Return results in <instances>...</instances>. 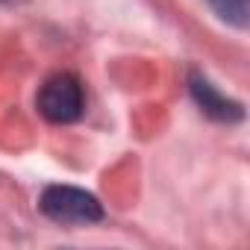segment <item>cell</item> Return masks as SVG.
Listing matches in <instances>:
<instances>
[{"label": "cell", "instance_id": "3957f363", "mask_svg": "<svg viewBox=\"0 0 250 250\" xmlns=\"http://www.w3.org/2000/svg\"><path fill=\"white\" fill-rule=\"evenodd\" d=\"M188 91H191V97H194V103L200 106V112L203 115H209L212 121H221V124H235V121H241L244 118V109H241V103H235L232 97H227V94H221L200 71H191L188 74Z\"/></svg>", "mask_w": 250, "mask_h": 250}, {"label": "cell", "instance_id": "7a4b0ae2", "mask_svg": "<svg viewBox=\"0 0 250 250\" xmlns=\"http://www.w3.org/2000/svg\"><path fill=\"white\" fill-rule=\"evenodd\" d=\"M36 106L42 112L44 121L50 124H74L83 118L85 112V91H83V83L62 71V74H53L50 80H44V85L39 88V97H36Z\"/></svg>", "mask_w": 250, "mask_h": 250}, {"label": "cell", "instance_id": "6da1fadb", "mask_svg": "<svg viewBox=\"0 0 250 250\" xmlns=\"http://www.w3.org/2000/svg\"><path fill=\"white\" fill-rule=\"evenodd\" d=\"M39 209L53 224H68V227H88L103 221L100 200L77 186H47L39 197Z\"/></svg>", "mask_w": 250, "mask_h": 250}, {"label": "cell", "instance_id": "277c9868", "mask_svg": "<svg viewBox=\"0 0 250 250\" xmlns=\"http://www.w3.org/2000/svg\"><path fill=\"white\" fill-rule=\"evenodd\" d=\"M209 6L232 27H247V0H209Z\"/></svg>", "mask_w": 250, "mask_h": 250}]
</instances>
